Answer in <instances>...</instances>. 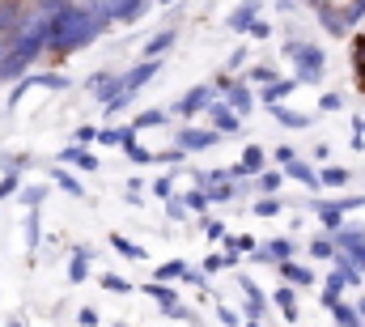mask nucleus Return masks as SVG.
<instances>
[{
	"instance_id": "4",
	"label": "nucleus",
	"mask_w": 365,
	"mask_h": 327,
	"mask_svg": "<svg viewBox=\"0 0 365 327\" xmlns=\"http://www.w3.org/2000/svg\"><path fill=\"white\" fill-rule=\"evenodd\" d=\"M21 17H26V13H21L13 0H0V39H4V34H13V30L21 26Z\"/></svg>"
},
{
	"instance_id": "14",
	"label": "nucleus",
	"mask_w": 365,
	"mask_h": 327,
	"mask_svg": "<svg viewBox=\"0 0 365 327\" xmlns=\"http://www.w3.org/2000/svg\"><path fill=\"white\" fill-rule=\"evenodd\" d=\"M293 85H297V81H276V85H268V102H280V98H289V94H293Z\"/></svg>"
},
{
	"instance_id": "5",
	"label": "nucleus",
	"mask_w": 365,
	"mask_h": 327,
	"mask_svg": "<svg viewBox=\"0 0 365 327\" xmlns=\"http://www.w3.org/2000/svg\"><path fill=\"white\" fill-rule=\"evenodd\" d=\"M255 13H259V4H255V0H247V4H238V9H234V17H230V26H234V30H251V21H255Z\"/></svg>"
},
{
	"instance_id": "21",
	"label": "nucleus",
	"mask_w": 365,
	"mask_h": 327,
	"mask_svg": "<svg viewBox=\"0 0 365 327\" xmlns=\"http://www.w3.org/2000/svg\"><path fill=\"white\" fill-rule=\"evenodd\" d=\"M56 178H60V183H64V187L73 191V196H81V183H77V178H68V174H56Z\"/></svg>"
},
{
	"instance_id": "22",
	"label": "nucleus",
	"mask_w": 365,
	"mask_h": 327,
	"mask_svg": "<svg viewBox=\"0 0 365 327\" xmlns=\"http://www.w3.org/2000/svg\"><path fill=\"white\" fill-rule=\"evenodd\" d=\"M13 191H17V174H9V178L0 183V196H13Z\"/></svg>"
},
{
	"instance_id": "3",
	"label": "nucleus",
	"mask_w": 365,
	"mask_h": 327,
	"mask_svg": "<svg viewBox=\"0 0 365 327\" xmlns=\"http://www.w3.org/2000/svg\"><path fill=\"white\" fill-rule=\"evenodd\" d=\"M145 4H149V0H110V4H98V9H102V17H106V21H123V26H128V21H136V17H140V9H145Z\"/></svg>"
},
{
	"instance_id": "18",
	"label": "nucleus",
	"mask_w": 365,
	"mask_h": 327,
	"mask_svg": "<svg viewBox=\"0 0 365 327\" xmlns=\"http://www.w3.org/2000/svg\"><path fill=\"white\" fill-rule=\"evenodd\" d=\"M162 276H166V281H175V276H191V268H187V263H166Z\"/></svg>"
},
{
	"instance_id": "7",
	"label": "nucleus",
	"mask_w": 365,
	"mask_h": 327,
	"mask_svg": "<svg viewBox=\"0 0 365 327\" xmlns=\"http://www.w3.org/2000/svg\"><path fill=\"white\" fill-rule=\"evenodd\" d=\"M204 102H208V89H191V94H187V98L179 102V115H195Z\"/></svg>"
},
{
	"instance_id": "2",
	"label": "nucleus",
	"mask_w": 365,
	"mask_h": 327,
	"mask_svg": "<svg viewBox=\"0 0 365 327\" xmlns=\"http://www.w3.org/2000/svg\"><path fill=\"white\" fill-rule=\"evenodd\" d=\"M289 51H293V60H297V81H319V73H323V51L310 47V43H293Z\"/></svg>"
},
{
	"instance_id": "11",
	"label": "nucleus",
	"mask_w": 365,
	"mask_h": 327,
	"mask_svg": "<svg viewBox=\"0 0 365 327\" xmlns=\"http://www.w3.org/2000/svg\"><path fill=\"white\" fill-rule=\"evenodd\" d=\"M170 43H175V30H166V34H158V39H153V43L145 47V56H158V51H166Z\"/></svg>"
},
{
	"instance_id": "6",
	"label": "nucleus",
	"mask_w": 365,
	"mask_h": 327,
	"mask_svg": "<svg viewBox=\"0 0 365 327\" xmlns=\"http://www.w3.org/2000/svg\"><path fill=\"white\" fill-rule=\"evenodd\" d=\"M212 128H217V132H238V111L212 106Z\"/></svg>"
},
{
	"instance_id": "20",
	"label": "nucleus",
	"mask_w": 365,
	"mask_h": 327,
	"mask_svg": "<svg viewBox=\"0 0 365 327\" xmlns=\"http://www.w3.org/2000/svg\"><path fill=\"white\" fill-rule=\"evenodd\" d=\"M323 183H331V187H340V183H349V174H344V170H327V174H323Z\"/></svg>"
},
{
	"instance_id": "15",
	"label": "nucleus",
	"mask_w": 365,
	"mask_h": 327,
	"mask_svg": "<svg viewBox=\"0 0 365 327\" xmlns=\"http://www.w3.org/2000/svg\"><path fill=\"white\" fill-rule=\"evenodd\" d=\"M284 276H289V281H297V285H310V272H306V268H293L289 259H284Z\"/></svg>"
},
{
	"instance_id": "1",
	"label": "nucleus",
	"mask_w": 365,
	"mask_h": 327,
	"mask_svg": "<svg viewBox=\"0 0 365 327\" xmlns=\"http://www.w3.org/2000/svg\"><path fill=\"white\" fill-rule=\"evenodd\" d=\"M102 26H106V17L98 4H64L60 13L47 17V47L51 51H77L102 34Z\"/></svg>"
},
{
	"instance_id": "13",
	"label": "nucleus",
	"mask_w": 365,
	"mask_h": 327,
	"mask_svg": "<svg viewBox=\"0 0 365 327\" xmlns=\"http://www.w3.org/2000/svg\"><path fill=\"white\" fill-rule=\"evenodd\" d=\"M276 306H280V311H284V315L293 319V315H297V302H293V289H280V293H276Z\"/></svg>"
},
{
	"instance_id": "8",
	"label": "nucleus",
	"mask_w": 365,
	"mask_h": 327,
	"mask_svg": "<svg viewBox=\"0 0 365 327\" xmlns=\"http://www.w3.org/2000/svg\"><path fill=\"white\" fill-rule=\"evenodd\" d=\"M217 141V132H182V149H208Z\"/></svg>"
},
{
	"instance_id": "17",
	"label": "nucleus",
	"mask_w": 365,
	"mask_h": 327,
	"mask_svg": "<svg viewBox=\"0 0 365 327\" xmlns=\"http://www.w3.org/2000/svg\"><path fill=\"white\" fill-rule=\"evenodd\" d=\"M162 119H166L162 111H145V115H140V119H136L132 128H153V124H162Z\"/></svg>"
},
{
	"instance_id": "16",
	"label": "nucleus",
	"mask_w": 365,
	"mask_h": 327,
	"mask_svg": "<svg viewBox=\"0 0 365 327\" xmlns=\"http://www.w3.org/2000/svg\"><path fill=\"white\" fill-rule=\"evenodd\" d=\"M336 319H340V327H361V319H357L349 306H336Z\"/></svg>"
},
{
	"instance_id": "19",
	"label": "nucleus",
	"mask_w": 365,
	"mask_h": 327,
	"mask_svg": "<svg viewBox=\"0 0 365 327\" xmlns=\"http://www.w3.org/2000/svg\"><path fill=\"white\" fill-rule=\"evenodd\" d=\"M242 170H264V154H259V149H247V162H242Z\"/></svg>"
},
{
	"instance_id": "10",
	"label": "nucleus",
	"mask_w": 365,
	"mask_h": 327,
	"mask_svg": "<svg viewBox=\"0 0 365 327\" xmlns=\"http://www.w3.org/2000/svg\"><path fill=\"white\" fill-rule=\"evenodd\" d=\"M276 119H280L284 128H306V115H297V111H284V106H276Z\"/></svg>"
},
{
	"instance_id": "9",
	"label": "nucleus",
	"mask_w": 365,
	"mask_h": 327,
	"mask_svg": "<svg viewBox=\"0 0 365 327\" xmlns=\"http://www.w3.org/2000/svg\"><path fill=\"white\" fill-rule=\"evenodd\" d=\"M64 162L81 166V170H93V166H98V158H90V154H86V149H68V154H64Z\"/></svg>"
},
{
	"instance_id": "23",
	"label": "nucleus",
	"mask_w": 365,
	"mask_h": 327,
	"mask_svg": "<svg viewBox=\"0 0 365 327\" xmlns=\"http://www.w3.org/2000/svg\"><path fill=\"white\" fill-rule=\"evenodd\" d=\"M86 276V255H77V263H73V281H81Z\"/></svg>"
},
{
	"instance_id": "12",
	"label": "nucleus",
	"mask_w": 365,
	"mask_h": 327,
	"mask_svg": "<svg viewBox=\"0 0 365 327\" xmlns=\"http://www.w3.org/2000/svg\"><path fill=\"white\" fill-rule=\"evenodd\" d=\"M234 94H230V102H234V111H251V94L242 89V85H230Z\"/></svg>"
}]
</instances>
